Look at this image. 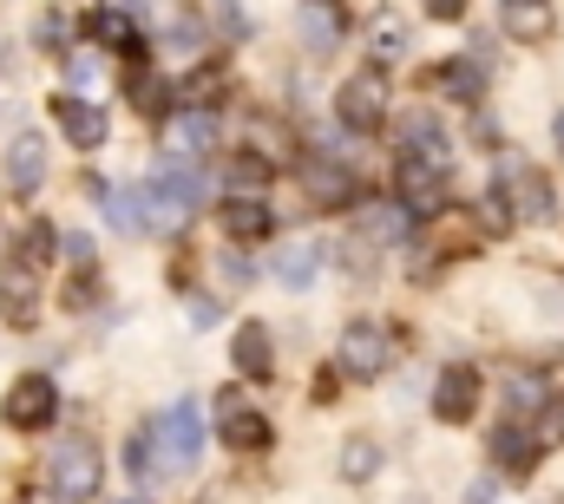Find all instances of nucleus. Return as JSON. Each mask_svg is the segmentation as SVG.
Returning a JSON list of instances; mask_svg holds the SVG:
<instances>
[{"label": "nucleus", "mask_w": 564, "mask_h": 504, "mask_svg": "<svg viewBox=\"0 0 564 504\" xmlns=\"http://www.w3.org/2000/svg\"><path fill=\"white\" fill-rule=\"evenodd\" d=\"M466 504H492V485H473V492H466Z\"/></svg>", "instance_id": "nucleus-35"}, {"label": "nucleus", "mask_w": 564, "mask_h": 504, "mask_svg": "<svg viewBox=\"0 0 564 504\" xmlns=\"http://www.w3.org/2000/svg\"><path fill=\"white\" fill-rule=\"evenodd\" d=\"M375 472H381V446H375L368 432H355V439L341 446V479H348V485H368Z\"/></svg>", "instance_id": "nucleus-21"}, {"label": "nucleus", "mask_w": 564, "mask_h": 504, "mask_svg": "<svg viewBox=\"0 0 564 504\" xmlns=\"http://www.w3.org/2000/svg\"><path fill=\"white\" fill-rule=\"evenodd\" d=\"M433 86H440V92H446V99H479V86H486V73H479V66H473V59H446V66H440V79H433Z\"/></svg>", "instance_id": "nucleus-23"}, {"label": "nucleus", "mask_w": 564, "mask_h": 504, "mask_svg": "<svg viewBox=\"0 0 564 504\" xmlns=\"http://www.w3.org/2000/svg\"><path fill=\"white\" fill-rule=\"evenodd\" d=\"M473 406H479V374H473V368H446L440 386H433V413H440L446 426H466Z\"/></svg>", "instance_id": "nucleus-11"}, {"label": "nucleus", "mask_w": 564, "mask_h": 504, "mask_svg": "<svg viewBox=\"0 0 564 504\" xmlns=\"http://www.w3.org/2000/svg\"><path fill=\"white\" fill-rule=\"evenodd\" d=\"M270 204L263 197H224V237L230 243H263L270 237Z\"/></svg>", "instance_id": "nucleus-14"}, {"label": "nucleus", "mask_w": 564, "mask_h": 504, "mask_svg": "<svg viewBox=\"0 0 564 504\" xmlns=\"http://www.w3.org/2000/svg\"><path fill=\"white\" fill-rule=\"evenodd\" d=\"M151 459L164 465V472H184V465H197V452H204V413H197V399H177V406H164L158 419H151Z\"/></svg>", "instance_id": "nucleus-1"}, {"label": "nucleus", "mask_w": 564, "mask_h": 504, "mask_svg": "<svg viewBox=\"0 0 564 504\" xmlns=\"http://www.w3.org/2000/svg\"><path fill=\"white\" fill-rule=\"evenodd\" d=\"M53 504H59V498H53Z\"/></svg>", "instance_id": "nucleus-40"}, {"label": "nucleus", "mask_w": 564, "mask_h": 504, "mask_svg": "<svg viewBox=\"0 0 564 504\" xmlns=\"http://www.w3.org/2000/svg\"><path fill=\"white\" fill-rule=\"evenodd\" d=\"M506 33H512V40H545V33H552L545 0H532V7H506Z\"/></svg>", "instance_id": "nucleus-27"}, {"label": "nucleus", "mask_w": 564, "mask_h": 504, "mask_svg": "<svg viewBox=\"0 0 564 504\" xmlns=\"http://www.w3.org/2000/svg\"><path fill=\"white\" fill-rule=\"evenodd\" d=\"M408 53V26L401 20H381L375 26V59H401Z\"/></svg>", "instance_id": "nucleus-30"}, {"label": "nucleus", "mask_w": 564, "mask_h": 504, "mask_svg": "<svg viewBox=\"0 0 564 504\" xmlns=\"http://www.w3.org/2000/svg\"><path fill=\"white\" fill-rule=\"evenodd\" d=\"M93 33H99L106 46H126V53H139V20H132V13H99V20H93Z\"/></svg>", "instance_id": "nucleus-29"}, {"label": "nucleus", "mask_w": 564, "mask_h": 504, "mask_svg": "<svg viewBox=\"0 0 564 504\" xmlns=\"http://www.w3.org/2000/svg\"><path fill=\"white\" fill-rule=\"evenodd\" d=\"M388 354H394V341H388V328H381V321H348V328H341V341H335V374L381 380V374H388Z\"/></svg>", "instance_id": "nucleus-3"}, {"label": "nucleus", "mask_w": 564, "mask_h": 504, "mask_svg": "<svg viewBox=\"0 0 564 504\" xmlns=\"http://www.w3.org/2000/svg\"><path fill=\"white\" fill-rule=\"evenodd\" d=\"M401 151H408V157H426V164H446V131H440V119L414 112V119L401 125Z\"/></svg>", "instance_id": "nucleus-18"}, {"label": "nucleus", "mask_w": 564, "mask_h": 504, "mask_svg": "<svg viewBox=\"0 0 564 504\" xmlns=\"http://www.w3.org/2000/svg\"><path fill=\"white\" fill-rule=\"evenodd\" d=\"M210 144H217V112H197V106L164 112V151L171 157H204Z\"/></svg>", "instance_id": "nucleus-8"}, {"label": "nucleus", "mask_w": 564, "mask_h": 504, "mask_svg": "<svg viewBox=\"0 0 564 504\" xmlns=\"http://www.w3.org/2000/svg\"><path fill=\"white\" fill-rule=\"evenodd\" d=\"M40 184H46V138H40V131H20V138L7 144V190L33 197Z\"/></svg>", "instance_id": "nucleus-9"}, {"label": "nucleus", "mask_w": 564, "mask_h": 504, "mask_svg": "<svg viewBox=\"0 0 564 504\" xmlns=\"http://www.w3.org/2000/svg\"><path fill=\"white\" fill-rule=\"evenodd\" d=\"M132 106L151 112V119H164V112H171V92H164V79H151V73H144V59H132Z\"/></svg>", "instance_id": "nucleus-26"}, {"label": "nucleus", "mask_w": 564, "mask_h": 504, "mask_svg": "<svg viewBox=\"0 0 564 504\" xmlns=\"http://www.w3.org/2000/svg\"><path fill=\"white\" fill-rule=\"evenodd\" d=\"M506 393H512V406H539V399H545V393H539V386H532V380H512V386H506Z\"/></svg>", "instance_id": "nucleus-33"}, {"label": "nucleus", "mask_w": 564, "mask_h": 504, "mask_svg": "<svg viewBox=\"0 0 564 504\" xmlns=\"http://www.w3.org/2000/svg\"><path fill=\"white\" fill-rule=\"evenodd\" d=\"M66 73H73V86H79V92H99V59H93V53H73V66H66Z\"/></svg>", "instance_id": "nucleus-31"}, {"label": "nucleus", "mask_w": 564, "mask_h": 504, "mask_svg": "<svg viewBox=\"0 0 564 504\" xmlns=\"http://www.w3.org/2000/svg\"><path fill=\"white\" fill-rule=\"evenodd\" d=\"M499 190H506V204H512V223H545V217H552V184H545L539 171L506 164V171H499Z\"/></svg>", "instance_id": "nucleus-7"}, {"label": "nucleus", "mask_w": 564, "mask_h": 504, "mask_svg": "<svg viewBox=\"0 0 564 504\" xmlns=\"http://www.w3.org/2000/svg\"><path fill=\"white\" fill-rule=\"evenodd\" d=\"M46 492L59 504H86L99 492V446L93 439H66V446H53V459H46Z\"/></svg>", "instance_id": "nucleus-2"}, {"label": "nucleus", "mask_w": 564, "mask_h": 504, "mask_svg": "<svg viewBox=\"0 0 564 504\" xmlns=\"http://www.w3.org/2000/svg\"><path fill=\"white\" fill-rule=\"evenodd\" d=\"M119 504H144V498H119Z\"/></svg>", "instance_id": "nucleus-38"}, {"label": "nucleus", "mask_w": 564, "mask_h": 504, "mask_svg": "<svg viewBox=\"0 0 564 504\" xmlns=\"http://www.w3.org/2000/svg\"><path fill=\"white\" fill-rule=\"evenodd\" d=\"M53 119H59V131H66L79 151H99V144H106V131H112V125H106V112H99L93 99H73V92L53 106Z\"/></svg>", "instance_id": "nucleus-13"}, {"label": "nucleus", "mask_w": 564, "mask_h": 504, "mask_svg": "<svg viewBox=\"0 0 564 504\" xmlns=\"http://www.w3.org/2000/svg\"><path fill=\"white\" fill-rule=\"evenodd\" d=\"M315 269H322V250H315V243H289V250L276 255V282L282 288H308Z\"/></svg>", "instance_id": "nucleus-20"}, {"label": "nucleus", "mask_w": 564, "mask_h": 504, "mask_svg": "<svg viewBox=\"0 0 564 504\" xmlns=\"http://www.w3.org/2000/svg\"><path fill=\"white\" fill-rule=\"evenodd\" d=\"M492 459H499L506 472H532V459H539V432H525V426H499V432H492Z\"/></svg>", "instance_id": "nucleus-17"}, {"label": "nucleus", "mask_w": 564, "mask_h": 504, "mask_svg": "<svg viewBox=\"0 0 564 504\" xmlns=\"http://www.w3.org/2000/svg\"><path fill=\"white\" fill-rule=\"evenodd\" d=\"M308 7H335V0H308Z\"/></svg>", "instance_id": "nucleus-37"}, {"label": "nucleus", "mask_w": 564, "mask_h": 504, "mask_svg": "<svg viewBox=\"0 0 564 504\" xmlns=\"http://www.w3.org/2000/svg\"><path fill=\"white\" fill-rule=\"evenodd\" d=\"M506 7H532V0H506Z\"/></svg>", "instance_id": "nucleus-36"}, {"label": "nucleus", "mask_w": 564, "mask_h": 504, "mask_svg": "<svg viewBox=\"0 0 564 504\" xmlns=\"http://www.w3.org/2000/svg\"><path fill=\"white\" fill-rule=\"evenodd\" d=\"M408 230H414V217H408V204H401V197L368 210V237H375V243H408Z\"/></svg>", "instance_id": "nucleus-22"}, {"label": "nucleus", "mask_w": 564, "mask_h": 504, "mask_svg": "<svg viewBox=\"0 0 564 504\" xmlns=\"http://www.w3.org/2000/svg\"><path fill=\"white\" fill-rule=\"evenodd\" d=\"M230 361H237V374H243V380H270V374H276L270 328H263V321H243V328L230 335Z\"/></svg>", "instance_id": "nucleus-12"}, {"label": "nucleus", "mask_w": 564, "mask_h": 504, "mask_svg": "<svg viewBox=\"0 0 564 504\" xmlns=\"http://www.w3.org/2000/svg\"><path fill=\"white\" fill-rule=\"evenodd\" d=\"M33 308H40V295H33V269H7V275H0V315H7L13 328H26Z\"/></svg>", "instance_id": "nucleus-16"}, {"label": "nucleus", "mask_w": 564, "mask_h": 504, "mask_svg": "<svg viewBox=\"0 0 564 504\" xmlns=\"http://www.w3.org/2000/svg\"><path fill=\"white\" fill-rule=\"evenodd\" d=\"M558 144H564V119H558Z\"/></svg>", "instance_id": "nucleus-39"}, {"label": "nucleus", "mask_w": 564, "mask_h": 504, "mask_svg": "<svg viewBox=\"0 0 564 504\" xmlns=\"http://www.w3.org/2000/svg\"><path fill=\"white\" fill-rule=\"evenodd\" d=\"M426 7H433L440 20H466V0H426Z\"/></svg>", "instance_id": "nucleus-34"}, {"label": "nucleus", "mask_w": 564, "mask_h": 504, "mask_svg": "<svg viewBox=\"0 0 564 504\" xmlns=\"http://www.w3.org/2000/svg\"><path fill=\"white\" fill-rule=\"evenodd\" d=\"M217 269L230 275V288H250V282H257V275H250V262H243V255H230V250H224V262H217Z\"/></svg>", "instance_id": "nucleus-32"}, {"label": "nucleus", "mask_w": 564, "mask_h": 504, "mask_svg": "<svg viewBox=\"0 0 564 504\" xmlns=\"http://www.w3.org/2000/svg\"><path fill=\"white\" fill-rule=\"evenodd\" d=\"M46 262H53V230H46V223H26V230H20V269L40 275Z\"/></svg>", "instance_id": "nucleus-28"}, {"label": "nucleus", "mask_w": 564, "mask_h": 504, "mask_svg": "<svg viewBox=\"0 0 564 504\" xmlns=\"http://www.w3.org/2000/svg\"><path fill=\"white\" fill-rule=\"evenodd\" d=\"M217 413H224V432H217V439H224L230 452H263V446H270V419H263L257 406H243V399H230V393H224V406H217Z\"/></svg>", "instance_id": "nucleus-10"}, {"label": "nucleus", "mask_w": 564, "mask_h": 504, "mask_svg": "<svg viewBox=\"0 0 564 504\" xmlns=\"http://www.w3.org/2000/svg\"><path fill=\"white\" fill-rule=\"evenodd\" d=\"M302 184H308L315 204H355V171L348 164H308Z\"/></svg>", "instance_id": "nucleus-15"}, {"label": "nucleus", "mask_w": 564, "mask_h": 504, "mask_svg": "<svg viewBox=\"0 0 564 504\" xmlns=\"http://www.w3.org/2000/svg\"><path fill=\"white\" fill-rule=\"evenodd\" d=\"M106 217H112V230H126V237H144V230H151V210H144V184H132V190H106Z\"/></svg>", "instance_id": "nucleus-19"}, {"label": "nucleus", "mask_w": 564, "mask_h": 504, "mask_svg": "<svg viewBox=\"0 0 564 504\" xmlns=\"http://www.w3.org/2000/svg\"><path fill=\"white\" fill-rule=\"evenodd\" d=\"M270 177H276L270 157H257V151H237V157H230V190H237V197H257Z\"/></svg>", "instance_id": "nucleus-25"}, {"label": "nucleus", "mask_w": 564, "mask_h": 504, "mask_svg": "<svg viewBox=\"0 0 564 504\" xmlns=\"http://www.w3.org/2000/svg\"><path fill=\"white\" fill-rule=\"evenodd\" d=\"M335 112H341V125L348 131H375L388 125V73H355V79H341V92H335Z\"/></svg>", "instance_id": "nucleus-5"}, {"label": "nucleus", "mask_w": 564, "mask_h": 504, "mask_svg": "<svg viewBox=\"0 0 564 504\" xmlns=\"http://www.w3.org/2000/svg\"><path fill=\"white\" fill-rule=\"evenodd\" d=\"M224 86H230V79H224V66H197V73L184 79V92H177V99H184V106H197V112H210V106L224 99Z\"/></svg>", "instance_id": "nucleus-24"}, {"label": "nucleus", "mask_w": 564, "mask_h": 504, "mask_svg": "<svg viewBox=\"0 0 564 504\" xmlns=\"http://www.w3.org/2000/svg\"><path fill=\"white\" fill-rule=\"evenodd\" d=\"M408 217H440L446 210V164H426V157H401V177H394Z\"/></svg>", "instance_id": "nucleus-6"}, {"label": "nucleus", "mask_w": 564, "mask_h": 504, "mask_svg": "<svg viewBox=\"0 0 564 504\" xmlns=\"http://www.w3.org/2000/svg\"><path fill=\"white\" fill-rule=\"evenodd\" d=\"M53 413H59V386L46 374H20L7 386V399H0V419L13 432H40V426H53Z\"/></svg>", "instance_id": "nucleus-4"}]
</instances>
